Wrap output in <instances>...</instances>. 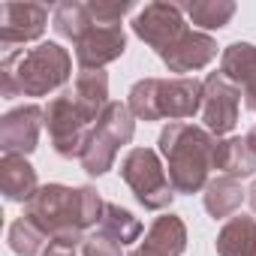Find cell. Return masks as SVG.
Listing matches in <instances>:
<instances>
[{"instance_id": "cell-8", "label": "cell", "mask_w": 256, "mask_h": 256, "mask_svg": "<svg viewBox=\"0 0 256 256\" xmlns=\"http://www.w3.org/2000/svg\"><path fill=\"white\" fill-rule=\"evenodd\" d=\"M241 112V88L232 84L223 72H211L205 78V96H202V120L205 130L214 139H223L235 130Z\"/></svg>"}, {"instance_id": "cell-13", "label": "cell", "mask_w": 256, "mask_h": 256, "mask_svg": "<svg viewBox=\"0 0 256 256\" xmlns=\"http://www.w3.org/2000/svg\"><path fill=\"white\" fill-rule=\"evenodd\" d=\"M217 58V42L211 34H202V30H187L172 48H166L160 54V60L169 66V72L175 76H187V72H196V70H205L211 60Z\"/></svg>"}, {"instance_id": "cell-9", "label": "cell", "mask_w": 256, "mask_h": 256, "mask_svg": "<svg viewBox=\"0 0 256 256\" xmlns=\"http://www.w3.org/2000/svg\"><path fill=\"white\" fill-rule=\"evenodd\" d=\"M46 126V108L36 102L16 106L0 118V151L28 157L36 151L40 130Z\"/></svg>"}, {"instance_id": "cell-10", "label": "cell", "mask_w": 256, "mask_h": 256, "mask_svg": "<svg viewBox=\"0 0 256 256\" xmlns=\"http://www.w3.org/2000/svg\"><path fill=\"white\" fill-rule=\"evenodd\" d=\"M48 28V6L42 4H0V46L16 48L34 42Z\"/></svg>"}, {"instance_id": "cell-23", "label": "cell", "mask_w": 256, "mask_h": 256, "mask_svg": "<svg viewBox=\"0 0 256 256\" xmlns=\"http://www.w3.org/2000/svg\"><path fill=\"white\" fill-rule=\"evenodd\" d=\"M184 12L205 34V30L226 28L232 22V16H235V4L232 0H190V4H184Z\"/></svg>"}, {"instance_id": "cell-16", "label": "cell", "mask_w": 256, "mask_h": 256, "mask_svg": "<svg viewBox=\"0 0 256 256\" xmlns=\"http://www.w3.org/2000/svg\"><path fill=\"white\" fill-rule=\"evenodd\" d=\"M214 169L220 175H229V178H250L256 172V151L250 148L247 139L241 136H226V139H217V148H214Z\"/></svg>"}, {"instance_id": "cell-14", "label": "cell", "mask_w": 256, "mask_h": 256, "mask_svg": "<svg viewBox=\"0 0 256 256\" xmlns=\"http://www.w3.org/2000/svg\"><path fill=\"white\" fill-rule=\"evenodd\" d=\"M142 250L148 256H181L187 250V226H184V220L178 214H172V211L160 214L148 226Z\"/></svg>"}, {"instance_id": "cell-19", "label": "cell", "mask_w": 256, "mask_h": 256, "mask_svg": "<svg viewBox=\"0 0 256 256\" xmlns=\"http://www.w3.org/2000/svg\"><path fill=\"white\" fill-rule=\"evenodd\" d=\"M70 90L90 118H100L106 112V106L112 102L108 100V76L102 70H82Z\"/></svg>"}, {"instance_id": "cell-26", "label": "cell", "mask_w": 256, "mask_h": 256, "mask_svg": "<svg viewBox=\"0 0 256 256\" xmlns=\"http://www.w3.org/2000/svg\"><path fill=\"white\" fill-rule=\"evenodd\" d=\"M88 10H90L94 24L112 28V24H120V18L133 10V0H90Z\"/></svg>"}, {"instance_id": "cell-31", "label": "cell", "mask_w": 256, "mask_h": 256, "mask_svg": "<svg viewBox=\"0 0 256 256\" xmlns=\"http://www.w3.org/2000/svg\"><path fill=\"white\" fill-rule=\"evenodd\" d=\"M126 256H148V253H145L142 247H136V250H130V253H126Z\"/></svg>"}, {"instance_id": "cell-20", "label": "cell", "mask_w": 256, "mask_h": 256, "mask_svg": "<svg viewBox=\"0 0 256 256\" xmlns=\"http://www.w3.org/2000/svg\"><path fill=\"white\" fill-rule=\"evenodd\" d=\"M220 72L238 84L241 90L256 84V46L253 42H232L220 54Z\"/></svg>"}, {"instance_id": "cell-29", "label": "cell", "mask_w": 256, "mask_h": 256, "mask_svg": "<svg viewBox=\"0 0 256 256\" xmlns=\"http://www.w3.org/2000/svg\"><path fill=\"white\" fill-rule=\"evenodd\" d=\"M247 199H250V208H253V214H256V181L250 184V190H247Z\"/></svg>"}, {"instance_id": "cell-18", "label": "cell", "mask_w": 256, "mask_h": 256, "mask_svg": "<svg viewBox=\"0 0 256 256\" xmlns=\"http://www.w3.org/2000/svg\"><path fill=\"white\" fill-rule=\"evenodd\" d=\"M247 190L241 187L238 178H229V175H217L208 181L205 193H202V202H205V211L214 217V220H223V217H232L241 202H244Z\"/></svg>"}, {"instance_id": "cell-15", "label": "cell", "mask_w": 256, "mask_h": 256, "mask_svg": "<svg viewBox=\"0 0 256 256\" xmlns=\"http://www.w3.org/2000/svg\"><path fill=\"white\" fill-rule=\"evenodd\" d=\"M0 190H4V196L10 202L28 205L34 199V193L40 190V181H36V169L28 163V157H18V154L0 157Z\"/></svg>"}, {"instance_id": "cell-2", "label": "cell", "mask_w": 256, "mask_h": 256, "mask_svg": "<svg viewBox=\"0 0 256 256\" xmlns=\"http://www.w3.org/2000/svg\"><path fill=\"white\" fill-rule=\"evenodd\" d=\"M72 76V54L60 42H40L36 48H22L0 64V94L12 96H46L64 88Z\"/></svg>"}, {"instance_id": "cell-11", "label": "cell", "mask_w": 256, "mask_h": 256, "mask_svg": "<svg viewBox=\"0 0 256 256\" xmlns=\"http://www.w3.org/2000/svg\"><path fill=\"white\" fill-rule=\"evenodd\" d=\"M124 52H126V34L120 24H112V28L94 24L76 42V60L82 70H102L106 64L118 60Z\"/></svg>"}, {"instance_id": "cell-12", "label": "cell", "mask_w": 256, "mask_h": 256, "mask_svg": "<svg viewBox=\"0 0 256 256\" xmlns=\"http://www.w3.org/2000/svg\"><path fill=\"white\" fill-rule=\"evenodd\" d=\"M202 96H205V82L193 76H172L160 78V114L169 120H187L202 112Z\"/></svg>"}, {"instance_id": "cell-25", "label": "cell", "mask_w": 256, "mask_h": 256, "mask_svg": "<svg viewBox=\"0 0 256 256\" xmlns=\"http://www.w3.org/2000/svg\"><path fill=\"white\" fill-rule=\"evenodd\" d=\"M6 241H10V250H12V253H18V256H36V253H42V250H46V235H42V232L28 220V217L12 220Z\"/></svg>"}, {"instance_id": "cell-3", "label": "cell", "mask_w": 256, "mask_h": 256, "mask_svg": "<svg viewBox=\"0 0 256 256\" xmlns=\"http://www.w3.org/2000/svg\"><path fill=\"white\" fill-rule=\"evenodd\" d=\"M24 217L54 244L64 247H82L84 226H82V208H78V187L66 184H42L34 199L24 205Z\"/></svg>"}, {"instance_id": "cell-21", "label": "cell", "mask_w": 256, "mask_h": 256, "mask_svg": "<svg viewBox=\"0 0 256 256\" xmlns=\"http://www.w3.org/2000/svg\"><path fill=\"white\" fill-rule=\"evenodd\" d=\"M54 30L70 40L72 46L94 28V18H90V10L88 4H78V0H64V4L54 6V18H52Z\"/></svg>"}, {"instance_id": "cell-1", "label": "cell", "mask_w": 256, "mask_h": 256, "mask_svg": "<svg viewBox=\"0 0 256 256\" xmlns=\"http://www.w3.org/2000/svg\"><path fill=\"white\" fill-rule=\"evenodd\" d=\"M157 145L166 160V172H169L175 193L193 196L208 187L217 139L205 126H196L187 120H172L169 126H163Z\"/></svg>"}, {"instance_id": "cell-22", "label": "cell", "mask_w": 256, "mask_h": 256, "mask_svg": "<svg viewBox=\"0 0 256 256\" xmlns=\"http://www.w3.org/2000/svg\"><path fill=\"white\" fill-rule=\"evenodd\" d=\"M100 229H102L106 235H112V238H114L118 244H124V247L142 238V220H139L133 211H126V208H120V205H114V202H106Z\"/></svg>"}, {"instance_id": "cell-7", "label": "cell", "mask_w": 256, "mask_h": 256, "mask_svg": "<svg viewBox=\"0 0 256 256\" xmlns=\"http://www.w3.org/2000/svg\"><path fill=\"white\" fill-rule=\"evenodd\" d=\"M133 34L148 42L157 54H163L166 48H172L187 30L190 24L184 22V4H166V0H154L145 4V10L133 18Z\"/></svg>"}, {"instance_id": "cell-24", "label": "cell", "mask_w": 256, "mask_h": 256, "mask_svg": "<svg viewBox=\"0 0 256 256\" xmlns=\"http://www.w3.org/2000/svg\"><path fill=\"white\" fill-rule=\"evenodd\" d=\"M157 94H160V78H139L130 88V94H126V106H130V112H133L136 120H145V124L163 120Z\"/></svg>"}, {"instance_id": "cell-27", "label": "cell", "mask_w": 256, "mask_h": 256, "mask_svg": "<svg viewBox=\"0 0 256 256\" xmlns=\"http://www.w3.org/2000/svg\"><path fill=\"white\" fill-rule=\"evenodd\" d=\"M82 256H124V244H118L102 229H94L82 241Z\"/></svg>"}, {"instance_id": "cell-4", "label": "cell", "mask_w": 256, "mask_h": 256, "mask_svg": "<svg viewBox=\"0 0 256 256\" xmlns=\"http://www.w3.org/2000/svg\"><path fill=\"white\" fill-rule=\"evenodd\" d=\"M136 136V118L126 102H108L106 112L96 118L94 130L88 136V145L82 151V169L90 178L106 175L114 166V157L124 145H130Z\"/></svg>"}, {"instance_id": "cell-17", "label": "cell", "mask_w": 256, "mask_h": 256, "mask_svg": "<svg viewBox=\"0 0 256 256\" xmlns=\"http://www.w3.org/2000/svg\"><path fill=\"white\" fill-rule=\"evenodd\" d=\"M217 256H256V217L232 214L217 232Z\"/></svg>"}, {"instance_id": "cell-28", "label": "cell", "mask_w": 256, "mask_h": 256, "mask_svg": "<svg viewBox=\"0 0 256 256\" xmlns=\"http://www.w3.org/2000/svg\"><path fill=\"white\" fill-rule=\"evenodd\" d=\"M42 256H76V247H64V244L48 241V247L42 250Z\"/></svg>"}, {"instance_id": "cell-5", "label": "cell", "mask_w": 256, "mask_h": 256, "mask_svg": "<svg viewBox=\"0 0 256 256\" xmlns=\"http://www.w3.org/2000/svg\"><path fill=\"white\" fill-rule=\"evenodd\" d=\"M120 178L133 190L136 202L148 211H166L172 199L178 196L166 166L160 163V154L154 148H130L120 160Z\"/></svg>"}, {"instance_id": "cell-30", "label": "cell", "mask_w": 256, "mask_h": 256, "mask_svg": "<svg viewBox=\"0 0 256 256\" xmlns=\"http://www.w3.org/2000/svg\"><path fill=\"white\" fill-rule=\"evenodd\" d=\"M244 139H247V142H250V148H253V151H256V124H253V126H250V133H247V136H244Z\"/></svg>"}, {"instance_id": "cell-6", "label": "cell", "mask_w": 256, "mask_h": 256, "mask_svg": "<svg viewBox=\"0 0 256 256\" xmlns=\"http://www.w3.org/2000/svg\"><path fill=\"white\" fill-rule=\"evenodd\" d=\"M96 118H90L78 100L72 96V90H60L58 96L48 100L46 106V130H48V139H52V148L58 157L64 160H82V151L88 145V136L94 130Z\"/></svg>"}]
</instances>
